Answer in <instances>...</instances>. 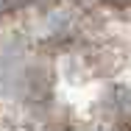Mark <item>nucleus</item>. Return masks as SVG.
Instances as JSON below:
<instances>
[{
  "label": "nucleus",
  "instance_id": "nucleus-2",
  "mask_svg": "<svg viewBox=\"0 0 131 131\" xmlns=\"http://www.w3.org/2000/svg\"><path fill=\"white\" fill-rule=\"evenodd\" d=\"M112 6H126V3H131V0H109Z\"/></svg>",
  "mask_w": 131,
  "mask_h": 131
},
{
  "label": "nucleus",
  "instance_id": "nucleus-1",
  "mask_svg": "<svg viewBox=\"0 0 131 131\" xmlns=\"http://www.w3.org/2000/svg\"><path fill=\"white\" fill-rule=\"evenodd\" d=\"M3 3H8V6H23V3H31V0H3Z\"/></svg>",
  "mask_w": 131,
  "mask_h": 131
}]
</instances>
